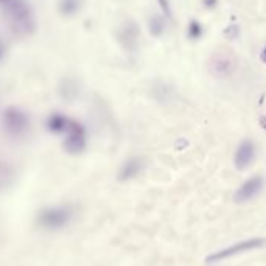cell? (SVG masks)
<instances>
[{
	"label": "cell",
	"instance_id": "6da1fadb",
	"mask_svg": "<svg viewBox=\"0 0 266 266\" xmlns=\"http://www.w3.org/2000/svg\"><path fill=\"white\" fill-rule=\"evenodd\" d=\"M266 244V238H251V240H244V241H240V243H235V244H230L224 249L215 252V254H210L205 261L207 263H216V261H221V260H225V258H230V257H235L238 254H243V252H247V251H252V249H258V247L264 246Z\"/></svg>",
	"mask_w": 266,
	"mask_h": 266
},
{
	"label": "cell",
	"instance_id": "7a4b0ae2",
	"mask_svg": "<svg viewBox=\"0 0 266 266\" xmlns=\"http://www.w3.org/2000/svg\"><path fill=\"white\" fill-rule=\"evenodd\" d=\"M263 185H264V182H263V179L260 175H254V177H251V179H247L238 189H237V193H235V202H238V204H243V202H247V201H251V199H254L257 194L261 191V188H263Z\"/></svg>",
	"mask_w": 266,
	"mask_h": 266
},
{
	"label": "cell",
	"instance_id": "3957f363",
	"mask_svg": "<svg viewBox=\"0 0 266 266\" xmlns=\"http://www.w3.org/2000/svg\"><path fill=\"white\" fill-rule=\"evenodd\" d=\"M255 154H257V149H255L254 141L244 139L235 152V166H237V169L243 171L246 168H249L251 163L255 160Z\"/></svg>",
	"mask_w": 266,
	"mask_h": 266
},
{
	"label": "cell",
	"instance_id": "277c9868",
	"mask_svg": "<svg viewBox=\"0 0 266 266\" xmlns=\"http://www.w3.org/2000/svg\"><path fill=\"white\" fill-rule=\"evenodd\" d=\"M138 38H139V28L136 25V22L133 21H127L119 30V41L122 44V47L133 52L138 47Z\"/></svg>",
	"mask_w": 266,
	"mask_h": 266
},
{
	"label": "cell",
	"instance_id": "5b68a950",
	"mask_svg": "<svg viewBox=\"0 0 266 266\" xmlns=\"http://www.w3.org/2000/svg\"><path fill=\"white\" fill-rule=\"evenodd\" d=\"M144 169V160L143 158H138V157H133L130 160H127L126 163L121 166V171H119V182H129L135 177H138L141 172Z\"/></svg>",
	"mask_w": 266,
	"mask_h": 266
},
{
	"label": "cell",
	"instance_id": "8992f818",
	"mask_svg": "<svg viewBox=\"0 0 266 266\" xmlns=\"http://www.w3.org/2000/svg\"><path fill=\"white\" fill-rule=\"evenodd\" d=\"M166 30V22H165V16L163 14H152L149 19V31L152 36L160 38Z\"/></svg>",
	"mask_w": 266,
	"mask_h": 266
},
{
	"label": "cell",
	"instance_id": "52a82bcc",
	"mask_svg": "<svg viewBox=\"0 0 266 266\" xmlns=\"http://www.w3.org/2000/svg\"><path fill=\"white\" fill-rule=\"evenodd\" d=\"M204 36V27L199 21L196 19H193L189 21L188 24V38L193 40V41H198Z\"/></svg>",
	"mask_w": 266,
	"mask_h": 266
},
{
	"label": "cell",
	"instance_id": "ba28073f",
	"mask_svg": "<svg viewBox=\"0 0 266 266\" xmlns=\"http://www.w3.org/2000/svg\"><path fill=\"white\" fill-rule=\"evenodd\" d=\"M158 5H160V8H162L163 16L166 17V19L172 21V10H171V4H169V0H158Z\"/></svg>",
	"mask_w": 266,
	"mask_h": 266
},
{
	"label": "cell",
	"instance_id": "9c48e42d",
	"mask_svg": "<svg viewBox=\"0 0 266 266\" xmlns=\"http://www.w3.org/2000/svg\"><path fill=\"white\" fill-rule=\"evenodd\" d=\"M238 33H240V30H238V27H237V25H230V27L225 30V34H227L229 38H232V40H234V38H237V34H238Z\"/></svg>",
	"mask_w": 266,
	"mask_h": 266
},
{
	"label": "cell",
	"instance_id": "30bf717a",
	"mask_svg": "<svg viewBox=\"0 0 266 266\" xmlns=\"http://www.w3.org/2000/svg\"><path fill=\"white\" fill-rule=\"evenodd\" d=\"M202 5H204L207 10H213V8H216L218 0H202Z\"/></svg>",
	"mask_w": 266,
	"mask_h": 266
},
{
	"label": "cell",
	"instance_id": "8fae6325",
	"mask_svg": "<svg viewBox=\"0 0 266 266\" xmlns=\"http://www.w3.org/2000/svg\"><path fill=\"white\" fill-rule=\"evenodd\" d=\"M260 60L266 64V46L261 49V52H260Z\"/></svg>",
	"mask_w": 266,
	"mask_h": 266
},
{
	"label": "cell",
	"instance_id": "7c38bea8",
	"mask_svg": "<svg viewBox=\"0 0 266 266\" xmlns=\"http://www.w3.org/2000/svg\"><path fill=\"white\" fill-rule=\"evenodd\" d=\"M260 126L266 130V116H261L260 118Z\"/></svg>",
	"mask_w": 266,
	"mask_h": 266
}]
</instances>
